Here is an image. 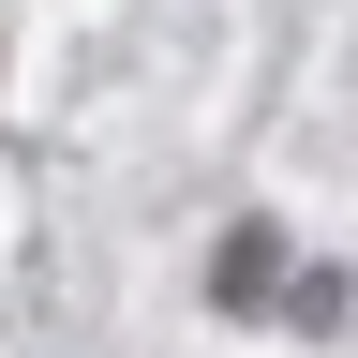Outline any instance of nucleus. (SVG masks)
<instances>
[{
	"label": "nucleus",
	"mask_w": 358,
	"mask_h": 358,
	"mask_svg": "<svg viewBox=\"0 0 358 358\" xmlns=\"http://www.w3.org/2000/svg\"><path fill=\"white\" fill-rule=\"evenodd\" d=\"M268 284H284V239H268V224H239V239L209 254V299H224V313H254Z\"/></svg>",
	"instance_id": "nucleus-1"
}]
</instances>
